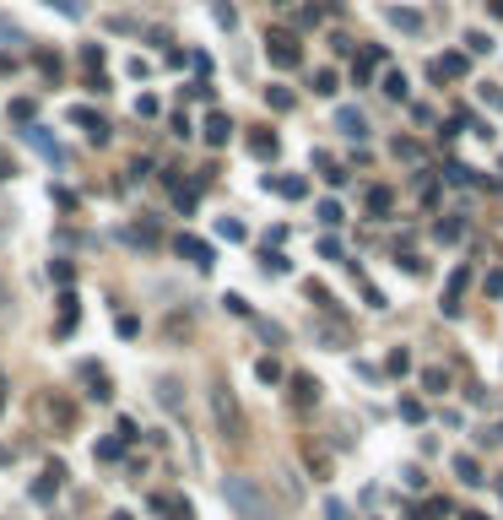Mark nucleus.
I'll return each mask as SVG.
<instances>
[{"label":"nucleus","mask_w":503,"mask_h":520,"mask_svg":"<svg viewBox=\"0 0 503 520\" xmlns=\"http://www.w3.org/2000/svg\"><path fill=\"white\" fill-rule=\"evenodd\" d=\"M22 136H27V141H33V146H38V152H43V157H49V163H71V157H65V146L60 141H55V136H43V130L38 125H27V130H22Z\"/></svg>","instance_id":"6e6552de"},{"label":"nucleus","mask_w":503,"mask_h":520,"mask_svg":"<svg viewBox=\"0 0 503 520\" xmlns=\"http://www.w3.org/2000/svg\"><path fill=\"white\" fill-rule=\"evenodd\" d=\"M292 401H298V407H314V401H320V379L314 374H292Z\"/></svg>","instance_id":"2eb2a0df"},{"label":"nucleus","mask_w":503,"mask_h":520,"mask_svg":"<svg viewBox=\"0 0 503 520\" xmlns=\"http://www.w3.org/2000/svg\"><path fill=\"white\" fill-rule=\"evenodd\" d=\"M309 304H320L325 314H336V309H341V304H336V293H330V288H320V282H309Z\"/></svg>","instance_id":"b1692460"},{"label":"nucleus","mask_w":503,"mask_h":520,"mask_svg":"<svg viewBox=\"0 0 503 520\" xmlns=\"http://www.w3.org/2000/svg\"><path fill=\"white\" fill-rule=\"evenodd\" d=\"M249 152H255V157H276V136H249Z\"/></svg>","instance_id":"bb28decb"},{"label":"nucleus","mask_w":503,"mask_h":520,"mask_svg":"<svg viewBox=\"0 0 503 520\" xmlns=\"http://www.w3.org/2000/svg\"><path fill=\"white\" fill-rule=\"evenodd\" d=\"M493 17H498V22H503V0H493Z\"/></svg>","instance_id":"de8ad7c7"},{"label":"nucleus","mask_w":503,"mask_h":520,"mask_svg":"<svg viewBox=\"0 0 503 520\" xmlns=\"http://www.w3.org/2000/svg\"><path fill=\"white\" fill-rule=\"evenodd\" d=\"M427 76H433V82H449V76H465V55H439V60L427 65Z\"/></svg>","instance_id":"ddd939ff"},{"label":"nucleus","mask_w":503,"mask_h":520,"mask_svg":"<svg viewBox=\"0 0 503 520\" xmlns=\"http://www.w3.org/2000/svg\"><path fill=\"white\" fill-rule=\"evenodd\" d=\"M265 55H271V65H276V71L303 65V49H298V38H292V33H271V38H265Z\"/></svg>","instance_id":"7ed1b4c3"},{"label":"nucleus","mask_w":503,"mask_h":520,"mask_svg":"<svg viewBox=\"0 0 503 520\" xmlns=\"http://www.w3.org/2000/svg\"><path fill=\"white\" fill-rule=\"evenodd\" d=\"M114 520H130V515H114Z\"/></svg>","instance_id":"603ef678"},{"label":"nucleus","mask_w":503,"mask_h":520,"mask_svg":"<svg viewBox=\"0 0 503 520\" xmlns=\"http://www.w3.org/2000/svg\"><path fill=\"white\" fill-rule=\"evenodd\" d=\"M314 92H320V98H336V92H341V76H336L330 65H325V71H314Z\"/></svg>","instance_id":"412c9836"},{"label":"nucleus","mask_w":503,"mask_h":520,"mask_svg":"<svg viewBox=\"0 0 503 520\" xmlns=\"http://www.w3.org/2000/svg\"><path fill=\"white\" fill-rule=\"evenodd\" d=\"M71 125L87 130V141H92V146H103L108 136H114V130H108V120H103V114H92V108H71Z\"/></svg>","instance_id":"39448f33"},{"label":"nucleus","mask_w":503,"mask_h":520,"mask_svg":"<svg viewBox=\"0 0 503 520\" xmlns=\"http://www.w3.org/2000/svg\"><path fill=\"white\" fill-rule=\"evenodd\" d=\"M260 379H265V385H276V379H282V363H276V358H260Z\"/></svg>","instance_id":"c9c22d12"},{"label":"nucleus","mask_w":503,"mask_h":520,"mask_svg":"<svg viewBox=\"0 0 503 520\" xmlns=\"http://www.w3.org/2000/svg\"><path fill=\"white\" fill-rule=\"evenodd\" d=\"M390 211H395V195H390L384 185H374L368 190V217H390Z\"/></svg>","instance_id":"dca6fc26"},{"label":"nucleus","mask_w":503,"mask_h":520,"mask_svg":"<svg viewBox=\"0 0 503 520\" xmlns=\"http://www.w3.org/2000/svg\"><path fill=\"white\" fill-rule=\"evenodd\" d=\"M401 417L406 423H423V401H417V395H401Z\"/></svg>","instance_id":"473e14b6"},{"label":"nucleus","mask_w":503,"mask_h":520,"mask_svg":"<svg viewBox=\"0 0 503 520\" xmlns=\"http://www.w3.org/2000/svg\"><path fill=\"white\" fill-rule=\"evenodd\" d=\"M455 477L471 482V488H476V482H487V477H482V461H476V456H455Z\"/></svg>","instance_id":"f3484780"},{"label":"nucleus","mask_w":503,"mask_h":520,"mask_svg":"<svg viewBox=\"0 0 503 520\" xmlns=\"http://www.w3.org/2000/svg\"><path fill=\"white\" fill-rule=\"evenodd\" d=\"M423 385H427V395H444V391H449V374H444V369H427Z\"/></svg>","instance_id":"c85d7f7f"},{"label":"nucleus","mask_w":503,"mask_h":520,"mask_svg":"<svg viewBox=\"0 0 503 520\" xmlns=\"http://www.w3.org/2000/svg\"><path fill=\"white\" fill-rule=\"evenodd\" d=\"M157 407L162 412H179V379H168V374L157 379Z\"/></svg>","instance_id":"a211bd4d"},{"label":"nucleus","mask_w":503,"mask_h":520,"mask_svg":"<svg viewBox=\"0 0 503 520\" xmlns=\"http://www.w3.org/2000/svg\"><path fill=\"white\" fill-rule=\"evenodd\" d=\"M265 190H276L287 201H303V195H309V179H298V174H265Z\"/></svg>","instance_id":"0eeeda50"},{"label":"nucleus","mask_w":503,"mask_h":520,"mask_svg":"<svg viewBox=\"0 0 503 520\" xmlns=\"http://www.w3.org/2000/svg\"><path fill=\"white\" fill-rule=\"evenodd\" d=\"M217 239H227V244H243V239H249V228H243L239 217H222V223H217Z\"/></svg>","instance_id":"5701e85b"},{"label":"nucleus","mask_w":503,"mask_h":520,"mask_svg":"<svg viewBox=\"0 0 503 520\" xmlns=\"http://www.w3.org/2000/svg\"><path fill=\"white\" fill-rule=\"evenodd\" d=\"M465 49H471V55H487V49H493V38H487V33H465Z\"/></svg>","instance_id":"e433bc0d"},{"label":"nucleus","mask_w":503,"mask_h":520,"mask_svg":"<svg viewBox=\"0 0 503 520\" xmlns=\"http://www.w3.org/2000/svg\"><path fill=\"white\" fill-rule=\"evenodd\" d=\"M395 157H406V163H417V157H423V146H417V141H395Z\"/></svg>","instance_id":"4c0bfd02"},{"label":"nucleus","mask_w":503,"mask_h":520,"mask_svg":"<svg viewBox=\"0 0 503 520\" xmlns=\"http://www.w3.org/2000/svg\"><path fill=\"white\" fill-rule=\"evenodd\" d=\"M0 179H11V157L6 152H0Z\"/></svg>","instance_id":"49530a36"},{"label":"nucleus","mask_w":503,"mask_h":520,"mask_svg":"<svg viewBox=\"0 0 503 520\" xmlns=\"http://www.w3.org/2000/svg\"><path fill=\"white\" fill-rule=\"evenodd\" d=\"M49 417H55L60 428H71V423H76V407H71V401H60V395H49Z\"/></svg>","instance_id":"393cba45"},{"label":"nucleus","mask_w":503,"mask_h":520,"mask_svg":"<svg viewBox=\"0 0 503 520\" xmlns=\"http://www.w3.org/2000/svg\"><path fill=\"white\" fill-rule=\"evenodd\" d=\"M11 120H17V125H33V98H11Z\"/></svg>","instance_id":"7c9ffc66"},{"label":"nucleus","mask_w":503,"mask_h":520,"mask_svg":"<svg viewBox=\"0 0 503 520\" xmlns=\"http://www.w3.org/2000/svg\"><path fill=\"white\" fill-rule=\"evenodd\" d=\"M152 510H157L162 520H195V515H190V504H184L179 493H152Z\"/></svg>","instance_id":"1a4fd4ad"},{"label":"nucleus","mask_w":503,"mask_h":520,"mask_svg":"<svg viewBox=\"0 0 503 520\" xmlns=\"http://www.w3.org/2000/svg\"><path fill=\"white\" fill-rule=\"evenodd\" d=\"M476 439H482V444H503V423H493V428H482Z\"/></svg>","instance_id":"c03bdc74"},{"label":"nucleus","mask_w":503,"mask_h":520,"mask_svg":"<svg viewBox=\"0 0 503 520\" xmlns=\"http://www.w3.org/2000/svg\"><path fill=\"white\" fill-rule=\"evenodd\" d=\"M211 417H217V434L222 439H243L249 434V423H243V407H239V395L227 391V385H211Z\"/></svg>","instance_id":"f03ea898"},{"label":"nucleus","mask_w":503,"mask_h":520,"mask_svg":"<svg viewBox=\"0 0 503 520\" xmlns=\"http://www.w3.org/2000/svg\"><path fill=\"white\" fill-rule=\"evenodd\" d=\"M136 114H141V120H152V114H157V98H146V92H141V98H136Z\"/></svg>","instance_id":"37998d69"},{"label":"nucleus","mask_w":503,"mask_h":520,"mask_svg":"<svg viewBox=\"0 0 503 520\" xmlns=\"http://www.w3.org/2000/svg\"><path fill=\"white\" fill-rule=\"evenodd\" d=\"M390 22H395L401 33H423V17H417L411 6H395V11H390Z\"/></svg>","instance_id":"4be33fe9"},{"label":"nucleus","mask_w":503,"mask_h":520,"mask_svg":"<svg viewBox=\"0 0 503 520\" xmlns=\"http://www.w3.org/2000/svg\"><path fill=\"white\" fill-rule=\"evenodd\" d=\"M81 379H87V395H92V401H108V395H114V379L103 374V369H92V363H81Z\"/></svg>","instance_id":"f8f14e48"},{"label":"nucleus","mask_w":503,"mask_h":520,"mask_svg":"<svg viewBox=\"0 0 503 520\" xmlns=\"http://www.w3.org/2000/svg\"><path fill=\"white\" fill-rule=\"evenodd\" d=\"M49 276H55L60 288H71V260H55V266H49Z\"/></svg>","instance_id":"ea45409f"},{"label":"nucleus","mask_w":503,"mask_h":520,"mask_svg":"<svg viewBox=\"0 0 503 520\" xmlns=\"http://www.w3.org/2000/svg\"><path fill=\"white\" fill-rule=\"evenodd\" d=\"M60 336L76 331V293H60V325H55Z\"/></svg>","instance_id":"aec40b11"},{"label":"nucleus","mask_w":503,"mask_h":520,"mask_svg":"<svg viewBox=\"0 0 503 520\" xmlns=\"http://www.w3.org/2000/svg\"><path fill=\"white\" fill-rule=\"evenodd\" d=\"M260 266H265V276H287V271H292V266H287V255H276V250H265Z\"/></svg>","instance_id":"cd10ccee"},{"label":"nucleus","mask_w":503,"mask_h":520,"mask_svg":"<svg viewBox=\"0 0 503 520\" xmlns=\"http://www.w3.org/2000/svg\"><path fill=\"white\" fill-rule=\"evenodd\" d=\"M320 223H325V228H341V223H346L341 201H320Z\"/></svg>","instance_id":"a878e982"},{"label":"nucleus","mask_w":503,"mask_h":520,"mask_svg":"<svg viewBox=\"0 0 503 520\" xmlns=\"http://www.w3.org/2000/svg\"><path fill=\"white\" fill-rule=\"evenodd\" d=\"M384 369H390V374H406V369H411V358H406V347H395V353L384 358Z\"/></svg>","instance_id":"2f4dec72"},{"label":"nucleus","mask_w":503,"mask_h":520,"mask_svg":"<svg viewBox=\"0 0 503 520\" xmlns=\"http://www.w3.org/2000/svg\"><path fill=\"white\" fill-rule=\"evenodd\" d=\"M444 179H449V185H471V168H465V163H449V168H444Z\"/></svg>","instance_id":"f704fd0d"},{"label":"nucleus","mask_w":503,"mask_h":520,"mask_svg":"<svg viewBox=\"0 0 503 520\" xmlns=\"http://www.w3.org/2000/svg\"><path fill=\"white\" fill-rule=\"evenodd\" d=\"M465 520H487V515H465Z\"/></svg>","instance_id":"3c124183"},{"label":"nucleus","mask_w":503,"mask_h":520,"mask_svg":"<svg viewBox=\"0 0 503 520\" xmlns=\"http://www.w3.org/2000/svg\"><path fill=\"white\" fill-rule=\"evenodd\" d=\"M206 146H227V136H233V120L227 114H206Z\"/></svg>","instance_id":"4468645a"},{"label":"nucleus","mask_w":503,"mask_h":520,"mask_svg":"<svg viewBox=\"0 0 503 520\" xmlns=\"http://www.w3.org/2000/svg\"><path fill=\"white\" fill-rule=\"evenodd\" d=\"M49 6H60L65 17H87V6H81V0H49Z\"/></svg>","instance_id":"a19ab883"},{"label":"nucleus","mask_w":503,"mask_h":520,"mask_svg":"<svg viewBox=\"0 0 503 520\" xmlns=\"http://www.w3.org/2000/svg\"><path fill=\"white\" fill-rule=\"evenodd\" d=\"M336 130L352 136V141H368V120H362L357 108H336Z\"/></svg>","instance_id":"9b49d317"},{"label":"nucleus","mask_w":503,"mask_h":520,"mask_svg":"<svg viewBox=\"0 0 503 520\" xmlns=\"http://www.w3.org/2000/svg\"><path fill=\"white\" fill-rule=\"evenodd\" d=\"M120 450H125L120 439H103V444H98V461H120Z\"/></svg>","instance_id":"58836bf2"},{"label":"nucleus","mask_w":503,"mask_h":520,"mask_svg":"<svg viewBox=\"0 0 503 520\" xmlns=\"http://www.w3.org/2000/svg\"><path fill=\"white\" fill-rule=\"evenodd\" d=\"M0 407H6V385H0Z\"/></svg>","instance_id":"09e8293b"},{"label":"nucleus","mask_w":503,"mask_h":520,"mask_svg":"<svg viewBox=\"0 0 503 520\" xmlns=\"http://www.w3.org/2000/svg\"><path fill=\"white\" fill-rule=\"evenodd\" d=\"M60 482H65V466H60V461H49V466L38 472V482H33V499H38V504H49L55 493H60Z\"/></svg>","instance_id":"423d86ee"},{"label":"nucleus","mask_w":503,"mask_h":520,"mask_svg":"<svg viewBox=\"0 0 503 520\" xmlns=\"http://www.w3.org/2000/svg\"><path fill=\"white\" fill-rule=\"evenodd\" d=\"M449 515V499H423V504H411V520H444Z\"/></svg>","instance_id":"6ab92c4d"},{"label":"nucleus","mask_w":503,"mask_h":520,"mask_svg":"<svg viewBox=\"0 0 503 520\" xmlns=\"http://www.w3.org/2000/svg\"><path fill=\"white\" fill-rule=\"evenodd\" d=\"M487 293H503V271H487Z\"/></svg>","instance_id":"a18cd8bd"},{"label":"nucleus","mask_w":503,"mask_h":520,"mask_svg":"<svg viewBox=\"0 0 503 520\" xmlns=\"http://www.w3.org/2000/svg\"><path fill=\"white\" fill-rule=\"evenodd\" d=\"M384 92H390V98H406V71H384Z\"/></svg>","instance_id":"c756f323"},{"label":"nucleus","mask_w":503,"mask_h":520,"mask_svg":"<svg viewBox=\"0 0 503 520\" xmlns=\"http://www.w3.org/2000/svg\"><path fill=\"white\" fill-rule=\"evenodd\" d=\"M395 266H406V271H411V276H423V271H427V266H423V255H401Z\"/></svg>","instance_id":"79ce46f5"},{"label":"nucleus","mask_w":503,"mask_h":520,"mask_svg":"<svg viewBox=\"0 0 503 520\" xmlns=\"http://www.w3.org/2000/svg\"><path fill=\"white\" fill-rule=\"evenodd\" d=\"M173 250H179L195 271H211V244H206V239H195V233H179V239H173Z\"/></svg>","instance_id":"20e7f679"},{"label":"nucleus","mask_w":503,"mask_h":520,"mask_svg":"<svg viewBox=\"0 0 503 520\" xmlns=\"http://www.w3.org/2000/svg\"><path fill=\"white\" fill-rule=\"evenodd\" d=\"M222 499L239 520H271V493L255 477H227L222 482Z\"/></svg>","instance_id":"f257e3e1"},{"label":"nucleus","mask_w":503,"mask_h":520,"mask_svg":"<svg viewBox=\"0 0 503 520\" xmlns=\"http://www.w3.org/2000/svg\"><path fill=\"white\" fill-rule=\"evenodd\" d=\"M498 499H503V477H498Z\"/></svg>","instance_id":"8fccbe9b"},{"label":"nucleus","mask_w":503,"mask_h":520,"mask_svg":"<svg viewBox=\"0 0 503 520\" xmlns=\"http://www.w3.org/2000/svg\"><path fill=\"white\" fill-rule=\"evenodd\" d=\"M265 98H271V108H276V114H287V108H292V92H287V87H271Z\"/></svg>","instance_id":"72a5a7b5"},{"label":"nucleus","mask_w":503,"mask_h":520,"mask_svg":"<svg viewBox=\"0 0 503 520\" xmlns=\"http://www.w3.org/2000/svg\"><path fill=\"white\" fill-rule=\"evenodd\" d=\"M465 282H471V271H465V266L449 271V288H444V314H460V293H465Z\"/></svg>","instance_id":"9d476101"}]
</instances>
